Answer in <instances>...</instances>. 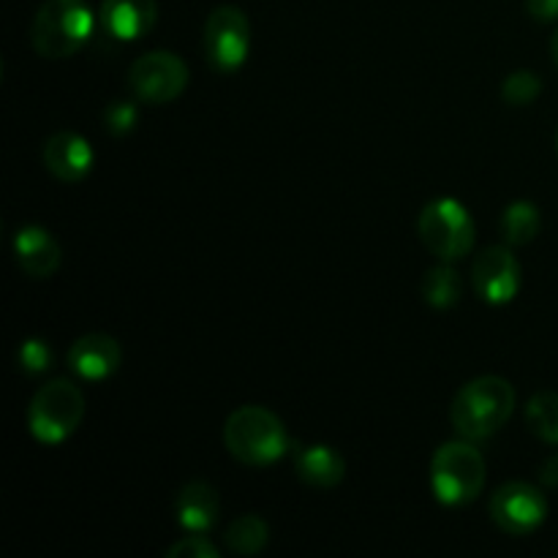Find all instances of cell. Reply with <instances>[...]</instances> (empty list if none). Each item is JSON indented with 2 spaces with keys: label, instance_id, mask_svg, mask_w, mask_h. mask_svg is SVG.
<instances>
[{
  "label": "cell",
  "instance_id": "cell-7",
  "mask_svg": "<svg viewBox=\"0 0 558 558\" xmlns=\"http://www.w3.org/2000/svg\"><path fill=\"white\" fill-rule=\"evenodd\" d=\"M189 85V65L174 52H147L129 69V87L140 101L169 104L183 96Z\"/></svg>",
  "mask_w": 558,
  "mask_h": 558
},
{
  "label": "cell",
  "instance_id": "cell-3",
  "mask_svg": "<svg viewBox=\"0 0 558 558\" xmlns=\"http://www.w3.org/2000/svg\"><path fill=\"white\" fill-rule=\"evenodd\" d=\"M93 27L96 14L85 0H47L33 20V49L47 60L71 58L90 41Z\"/></svg>",
  "mask_w": 558,
  "mask_h": 558
},
{
  "label": "cell",
  "instance_id": "cell-14",
  "mask_svg": "<svg viewBox=\"0 0 558 558\" xmlns=\"http://www.w3.org/2000/svg\"><path fill=\"white\" fill-rule=\"evenodd\" d=\"M14 256L22 272L31 278H52L63 262L58 240L49 234V229L36 227V223L22 227L14 234Z\"/></svg>",
  "mask_w": 558,
  "mask_h": 558
},
{
  "label": "cell",
  "instance_id": "cell-8",
  "mask_svg": "<svg viewBox=\"0 0 558 558\" xmlns=\"http://www.w3.org/2000/svg\"><path fill=\"white\" fill-rule=\"evenodd\" d=\"M251 52V22L238 5H218L205 22V54L213 69L238 71Z\"/></svg>",
  "mask_w": 558,
  "mask_h": 558
},
{
  "label": "cell",
  "instance_id": "cell-18",
  "mask_svg": "<svg viewBox=\"0 0 558 558\" xmlns=\"http://www.w3.org/2000/svg\"><path fill=\"white\" fill-rule=\"evenodd\" d=\"M463 294V281L458 276V270L452 267V262H445V265H436L425 272L423 278V298L430 308H452L458 305Z\"/></svg>",
  "mask_w": 558,
  "mask_h": 558
},
{
  "label": "cell",
  "instance_id": "cell-17",
  "mask_svg": "<svg viewBox=\"0 0 558 558\" xmlns=\"http://www.w3.org/2000/svg\"><path fill=\"white\" fill-rule=\"evenodd\" d=\"M539 227H543V216H539L537 205L526 199H518L501 213L499 229L505 243L510 245H529L539 234Z\"/></svg>",
  "mask_w": 558,
  "mask_h": 558
},
{
  "label": "cell",
  "instance_id": "cell-22",
  "mask_svg": "<svg viewBox=\"0 0 558 558\" xmlns=\"http://www.w3.org/2000/svg\"><path fill=\"white\" fill-rule=\"evenodd\" d=\"M16 360H20V368L25 371V374L36 376L52 368L54 354H52V347H49L44 338H25L20 352H16Z\"/></svg>",
  "mask_w": 558,
  "mask_h": 558
},
{
  "label": "cell",
  "instance_id": "cell-4",
  "mask_svg": "<svg viewBox=\"0 0 558 558\" xmlns=\"http://www.w3.org/2000/svg\"><path fill=\"white\" fill-rule=\"evenodd\" d=\"M485 488V458L474 441H447L430 458V490L445 507H466Z\"/></svg>",
  "mask_w": 558,
  "mask_h": 558
},
{
  "label": "cell",
  "instance_id": "cell-13",
  "mask_svg": "<svg viewBox=\"0 0 558 558\" xmlns=\"http://www.w3.org/2000/svg\"><path fill=\"white\" fill-rule=\"evenodd\" d=\"M101 27L118 41H136L156 27V0H104L98 11Z\"/></svg>",
  "mask_w": 558,
  "mask_h": 558
},
{
  "label": "cell",
  "instance_id": "cell-20",
  "mask_svg": "<svg viewBox=\"0 0 558 558\" xmlns=\"http://www.w3.org/2000/svg\"><path fill=\"white\" fill-rule=\"evenodd\" d=\"M526 425L537 439L558 445V392H537L526 403Z\"/></svg>",
  "mask_w": 558,
  "mask_h": 558
},
{
  "label": "cell",
  "instance_id": "cell-15",
  "mask_svg": "<svg viewBox=\"0 0 558 558\" xmlns=\"http://www.w3.org/2000/svg\"><path fill=\"white\" fill-rule=\"evenodd\" d=\"M174 515L178 523L185 532L205 534L207 529H213V523L221 515V499H218V490L213 485L202 483H189L174 499Z\"/></svg>",
  "mask_w": 558,
  "mask_h": 558
},
{
  "label": "cell",
  "instance_id": "cell-16",
  "mask_svg": "<svg viewBox=\"0 0 558 558\" xmlns=\"http://www.w3.org/2000/svg\"><path fill=\"white\" fill-rule=\"evenodd\" d=\"M294 469L298 477L311 488H336L341 485L343 474H347V463H343L341 452H336L327 445H311L294 456Z\"/></svg>",
  "mask_w": 558,
  "mask_h": 558
},
{
  "label": "cell",
  "instance_id": "cell-5",
  "mask_svg": "<svg viewBox=\"0 0 558 558\" xmlns=\"http://www.w3.org/2000/svg\"><path fill=\"white\" fill-rule=\"evenodd\" d=\"M85 420V396L69 379H54L38 387L27 407V428L41 445H60Z\"/></svg>",
  "mask_w": 558,
  "mask_h": 558
},
{
  "label": "cell",
  "instance_id": "cell-19",
  "mask_svg": "<svg viewBox=\"0 0 558 558\" xmlns=\"http://www.w3.org/2000/svg\"><path fill=\"white\" fill-rule=\"evenodd\" d=\"M267 539H270V526L262 521L259 515H243L232 521L223 532V543L232 554L238 556H256L265 550Z\"/></svg>",
  "mask_w": 558,
  "mask_h": 558
},
{
  "label": "cell",
  "instance_id": "cell-25",
  "mask_svg": "<svg viewBox=\"0 0 558 558\" xmlns=\"http://www.w3.org/2000/svg\"><path fill=\"white\" fill-rule=\"evenodd\" d=\"M526 9L537 22L558 20V0H526Z\"/></svg>",
  "mask_w": 558,
  "mask_h": 558
},
{
  "label": "cell",
  "instance_id": "cell-2",
  "mask_svg": "<svg viewBox=\"0 0 558 558\" xmlns=\"http://www.w3.org/2000/svg\"><path fill=\"white\" fill-rule=\"evenodd\" d=\"M223 445L245 466H270L289 450L287 425L265 407H240L223 423Z\"/></svg>",
  "mask_w": 558,
  "mask_h": 558
},
{
  "label": "cell",
  "instance_id": "cell-23",
  "mask_svg": "<svg viewBox=\"0 0 558 558\" xmlns=\"http://www.w3.org/2000/svg\"><path fill=\"white\" fill-rule=\"evenodd\" d=\"M136 120H140V109H136L134 101H125V98H118V101L104 109V125L114 136L131 134L136 129Z\"/></svg>",
  "mask_w": 558,
  "mask_h": 558
},
{
  "label": "cell",
  "instance_id": "cell-12",
  "mask_svg": "<svg viewBox=\"0 0 558 558\" xmlns=\"http://www.w3.org/2000/svg\"><path fill=\"white\" fill-rule=\"evenodd\" d=\"M123 363L120 343L104 332H90L71 343L69 368L85 381H104L114 374Z\"/></svg>",
  "mask_w": 558,
  "mask_h": 558
},
{
  "label": "cell",
  "instance_id": "cell-27",
  "mask_svg": "<svg viewBox=\"0 0 558 558\" xmlns=\"http://www.w3.org/2000/svg\"><path fill=\"white\" fill-rule=\"evenodd\" d=\"M550 54H554V63L558 65V31H556L554 41H550Z\"/></svg>",
  "mask_w": 558,
  "mask_h": 558
},
{
  "label": "cell",
  "instance_id": "cell-11",
  "mask_svg": "<svg viewBox=\"0 0 558 558\" xmlns=\"http://www.w3.org/2000/svg\"><path fill=\"white\" fill-rule=\"evenodd\" d=\"M41 158L49 174H54L63 183H80L90 174L96 153L85 136L74 134V131H58L44 142Z\"/></svg>",
  "mask_w": 558,
  "mask_h": 558
},
{
  "label": "cell",
  "instance_id": "cell-10",
  "mask_svg": "<svg viewBox=\"0 0 558 558\" xmlns=\"http://www.w3.org/2000/svg\"><path fill=\"white\" fill-rule=\"evenodd\" d=\"M474 292L490 305H507L518 298L523 283L521 262L510 251V245H490L480 251L472 265Z\"/></svg>",
  "mask_w": 558,
  "mask_h": 558
},
{
  "label": "cell",
  "instance_id": "cell-21",
  "mask_svg": "<svg viewBox=\"0 0 558 558\" xmlns=\"http://www.w3.org/2000/svg\"><path fill=\"white\" fill-rule=\"evenodd\" d=\"M543 93V80H539L534 71H512L505 82H501V98L512 107H526V104L537 101V96Z\"/></svg>",
  "mask_w": 558,
  "mask_h": 558
},
{
  "label": "cell",
  "instance_id": "cell-9",
  "mask_svg": "<svg viewBox=\"0 0 558 558\" xmlns=\"http://www.w3.org/2000/svg\"><path fill=\"white\" fill-rule=\"evenodd\" d=\"M490 518L510 537H526L537 532L548 518V499L537 485L512 480L501 485L490 499Z\"/></svg>",
  "mask_w": 558,
  "mask_h": 558
},
{
  "label": "cell",
  "instance_id": "cell-6",
  "mask_svg": "<svg viewBox=\"0 0 558 558\" xmlns=\"http://www.w3.org/2000/svg\"><path fill=\"white\" fill-rule=\"evenodd\" d=\"M420 240L441 262H458L474 248V221L458 199L441 196L420 213Z\"/></svg>",
  "mask_w": 558,
  "mask_h": 558
},
{
  "label": "cell",
  "instance_id": "cell-28",
  "mask_svg": "<svg viewBox=\"0 0 558 558\" xmlns=\"http://www.w3.org/2000/svg\"><path fill=\"white\" fill-rule=\"evenodd\" d=\"M556 147H558V134H556Z\"/></svg>",
  "mask_w": 558,
  "mask_h": 558
},
{
  "label": "cell",
  "instance_id": "cell-24",
  "mask_svg": "<svg viewBox=\"0 0 558 558\" xmlns=\"http://www.w3.org/2000/svg\"><path fill=\"white\" fill-rule=\"evenodd\" d=\"M167 558H218V548L207 537L191 532L167 550Z\"/></svg>",
  "mask_w": 558,
  "mask_h": 558
},
{
  "label": "cell",
  "instance_id": "cell-1",
  "mask_svg": "<svg viewBox=\"0 0 558 558\" xmlns=\"http://www.w3.org/2000/svg\"><path fill=\"white\" fill-rule=\"evenodd\" d=\"M515 412V387L501 376H480L458 390L450 423L461 439L483 441L499 434Z\"/></svg>",
  "mask_w": 558,
  "mask_h": 558
},
{
  "label": "cell",
  "instance_id": "cell-26",
  "mask_svg": "<svg viewBox=\"0 0 558 558\" xmlns=\"http://www.w3.org/2000/svg\"><path fill=\"white\" fill-rule=\"evenodd\" d=\"M543 480H545V485H558V456H554V458H548V461L543 463Z\"/></svg>",
  "mask_w": 558,
  "mask_h": 558
}]
</instances>
